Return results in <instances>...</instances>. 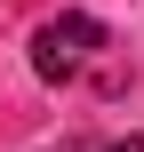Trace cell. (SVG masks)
<instances>
[{
	"label": "cell",
	"mask_w": 144,
	"mask_h": 152,
	"mask_svg": "<svg viewBox=\"0 0 144 152\" xmlns=\"http://www.w3.org/2000/svg\"><path fill=\"white\" fill-rule=\"evenodd\" d=\"M104 152H144V128H136V136H128V144H104Z\"/></svg>",
	"instance_id": "7a4b0ae2"
},
{
	"label": "cell",
	"mask_w": 144,
	"mask_h": 152,
	"mask_svg": "<svg viewBox=\"0 0 144 152\" xmlns=\"http://www.w3.org/2000/svg\"><path fill=\"white\" fill-rule=\"evenodd\" d=\"M96 48H104V24H96V16H80V8H64V16H48V24L32 32V72H40L48 88H64Z\"/></svg>",
	"instance_id": "6da1fadb"
}]
</instances>
